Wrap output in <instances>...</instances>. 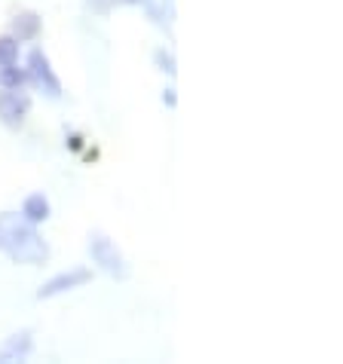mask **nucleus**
I'll return each instance as SVG.
<instances>
[{
  "mask_svg": "<svg viewBox=\"0 0 343 364\" xmlns=\"http://www.w3.org/2000/svg\"><path fill=\"white\" fill-rule=\"evenodd\" d=\"M0 251L13 264H25V267H40L49 260V245L37 232V224L25 220L16 211L0 215Z\"/></svg>",
  "mask_w": 343,
  "mask_h": 364,
  "instance_id": "obj_1",
  "label": "nucleus"
},
{
  "mask_svg": "<svg viewBox=\"0 0 343 364\" xmlns=\"http://www.w3.org/2000/svg\"><path fill=\"white\" fill-rule=\"evenodd\" d=\"M89 255H93V260L98 264V269H105L107 276H114V279H126L129 276V267H126V257H123V251L117 248V242L105 236V232H93L89 236Z\"/></svg>",
  "mask_w": 343,
  "mask_h": 364,
  "instance_id": "obj_2",
  "label": "nucleus"
},
{
  "mask_svg": "<svg viewBox=\"0 0 343 364\" xmlns=\"http://www.w3.org/2000/svg\"><path fill=\"white\" fill-rule=\"evenodd\" d=\"M28 83H31L37 92H43L46 98H62V80L56 77L53 65H49V58L43 49H31L28 53Z\"/></svg>",
  "mask_w": 343,
  "mask_h": 364,
  "instance_id": "obj_3",
  "label": "nucleus"
},
{
  "mask_svg": "<svg viewBox=\"0 0 343 364\" xmlns=\"http://www.w3.org/2000/svg\"><path fill=\"white\" fill-rule=\"evenodd\" d=\"M28 110H31V98H28L22 89H4V92H0V123L6 129L22 126Z\"/></svg>",
  "mask_w": 343,
  "mask_h": 364,
  "instance_id": "obj_4",
  "label": "nucleus"
},
{
  "mask_svg": "<svg viewBox=\"0 0 343 364\" xmlns=\"http://www.w3.org/2000/svg\"><path fill=\"white\" fill-rule=\"evenodd\" d=\"M89 279H93V272L83 269V267L68 269V272H58V276H53V279H49L43 288L37 291V297H40V300L58 297V294H65V291H74V288H80V285H86Z\"/></svg>",
  "mask_w": 343,
  "mask_h": 364,
  "instance_id": "obj_5",
  "label": "nucleus"
},
{
  "mask_svg": "<svg viewBox=\"0 0 343 364\" xmlns=\"http://www.w3.org/2000/svg\"><path fill=\"white\" fill-rule=\"evenodd\" d=\"M31 349H34L31 331L13 333V337H6V343L0 346V364H4V361H22V358L31 355Z\"/></svg>",
  "mask_w": 343,
  "mask_h": 364,
  "instance_id": "obj_6",
  "label": "nucleus"
},
{
  "mask_svg": "<svg viewBox=\"0 0 343 364\" xmlns=\"http://www.w3.org/2000/svg\"><path fill=\"white\" fill-rule=\"evenodd\" d=\"M22 218L31 220V224H43L49 218V199L43 193H31L22 202Z\"/></svg>",
  "mask_w": 343,
  "mask_h": 364,
  "instance_id": "obj_7",
  "label": "nucleus"
},
{
  "mask_svg": "<svg viewBox=\"0 0 343 364\" xmlns=\"http://www.w3.org/2000/svg\"><path fill=\"white\" fill-rule=\"evenodd\" d=\"M40 34V16L37 13H19L13 18V37L16 40H34Z\"/></svg>",
  "mask_w": 343,
  "mask_h": 364,
  "instance_id": "obj_8",
  "label": "nucleus"
},
{
  "mask_svg": "<svg viewBox=\"0 0 343 364\" xmlns=\"http://www.w3.org/2000/svg\"><path fill=\"white\" fill-rule=\"evenodd\" d=\"M25 83H28V74H25V70H19L16 65L0 68V89H22Z\"/></svg>",
  "mask_w": 343,
  "mask_h": 364,
  "instance_id": "obj_9",
  "label": "nucleus"
},
{
  "mask_svg": "<svg viewBox=\"0 0 343 364\" xmlns=\"http://www.w3.org/2000/svg\"><path fill=\"white\" fill-rule=\"evenodd\" d=\"M19 62V40L16 37H0V68Z\"/></svg>",
  "mask_w": 343,
  "mask_h": 364,
  "instance_id": "obj_10",
  "label": "nucleus"
},
{
  "mask_svg": "<svg viewBox=\"0 0 343 364\" xmlns=\"http://www.w3.org/2000/svg\"><path fill=\"white\" fill-rule=\"evenodd\" d=\"M154 62L159 65V70H166L169 77H175V74H178V68H175V55L166 53V49H157V53H154Z\"/></svg>",
  "mask_w": 343,
  "mask_h": 364,
  "instance_id": "obj_11",
  "label": "nucleus"
},
{
  "mask_svg": "<svg viewBox=\"0 0 343 364\" xmlns=\"http://www.w3.org/2000/svg\"><path fill=\"white\" fill-rule=\"evenodd\" d=\"M86 4H89V6H93V9H95V13H102V16H105V13H107V9H110V4H114V0H86Z\"/></svg>",
  "mask_w": 343,
  "mask_h": 364,
  "instance_id": "obj_12",
  "label": "nucleus"
},
{
  "mask_svg": "<svg viewBox=\"0 0 343 364\" xmlns=\"http://www.w3.org/2000/svg\"><path fill=\"white\" fill-rule=\"evenodd\" d=\"M163 105H169V107H175L178 105V95H175V89H166V92H163Z\"/></svg>",
  "mask_w": 343,
  "mask_h": 364,
  "instance_id": "obj_13",
  "label": "nucleus"
},
{
  "mask_svg": "<svg viewBox=\"0 0 343 364\" xmlns=\"http://www.w3.org/2000/svg\"><path fill=\"white\" fill-rule=\"evenodd\" d=\"M68 144H70V150H80V147H83V135H77V132H74V135L68 138Z\"/></svg>",
  "mask_w": 343,
  "mask_h": 364,
  "instance_id": "obj_14",
  "label": "nucleus"
}]
</instances>
